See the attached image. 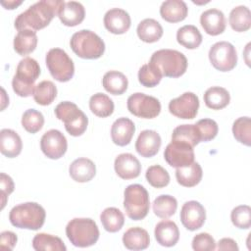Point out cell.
<instances>
[{"label":"cell","instance_id":"1","mask_svg":"<svg viewBox=\"0 0 251 251\" xmlns=\"http://www.w3.org/2000/svg\"><path fill=\"white\" fill-rule=\"evenodd\" d=\"M63 3L62 0H41L34 3L16 18L15 27L19 31L25 28L35 31L46 27L58 15Z\"/></svg>","mask_w":251,"mask_h":251},{"label":"cell","instance_id":"2","mask_svg":"<svg viewBox=\"0 0 251 251\" xmlns=\"http://www.w3.org/2000/svg\"><path fill=\"white\" fill-rule=\"evenodd\" d=\"M40 75V67L36 60L30 57L22 59L12 79V87L15 93L21 97L33 95L36 85L34 82Z\"/></svg>","mask_w":251,"mask_h":251},{"label":"cell","instance_id":"3","mask_svg":"<svg viewBox=\"0 0 251 251\" xmlns=\"http://www.w3.org/2000/svg\"><path fill=\"white\" fill-rule=\"evenodd\" d=\"M46 218L44 208L35 202H25L13 207L9 213L10 223L19 228L37 230Z\"/></svg>","mask_w":251,"mask_h":251},{"label":"cell","instance_id":"4","mask_svg":"<svg viewBox=\"0 0 251 251\" xmlns=\"http://www.w3.org/2000/svg\"><path fill=\"white\" fill-rule=\"evenodd\" d=\"M149 63L163 76L167 77H179L187 69V59L184 54L174 49H160L155 51Z\"/></svg>","mask_w":251,"mask_h":251},{"label":"cell","instance_id":"5","mask_svg":"<svg viewBox=\"0 0 251 251\" xmlns=\"http://www.w3.org/2000/svg\"><path fill=\"white\" fill-rule=\"evenodd\" d=\"M66 235L74 246L89 247L99 238V229L96 223L89 218H75L66 226Z\"/></svg>","mask_w":251,"mask_h":251},{"label":"cell","instance_id":"6","mask_svg":"<svg viewBox=\"0 0 251 251\" xmlns=\"http://www.w3.org/2000/svg\"><path fill=\"white\" fill-rule=\"evenodd\" d=\"M70 45L75 54L82 59H98L105 52L104 41L89 29H81L75 32L71 37Z\"/></svg>","mask_w":251,"mask_h":251},{"label":"cell","instance_id":"7","mask_svg":"<svg viewBox=\"0 0 251 251\" xmlns=\"http://www.w3.org/2000/svg\"><path fill=\"white\" fill-rule=\"evenodd\" d=\"M124 208L126 216L133 221L144 219L150 208L149 193L141 184H130L124 191Z\"/></svg>","mask_w":251,"mask_h":251},{"label":"cell","instance_id":"8","mask_svg":"<svg viewBox=\"0 0 251 251\" xmlns=\"http://www.w3.org/2000/svg\"><path fill=\"white\" fill-rule=\"evenodd\" d=\"M54 112L56 118L64 123L70 135L80 136L86 130L88 118L75 103L70 101L61 102L56 106Z\"/></svg>","mask_w":251,"mask_h":251},{"label":"cell","instance_id":"9","mask_svg":"<svg viewBox=\"0 0 251 251\" xmlns=\"http://www.w3.org/2000/svg\"><path fill=\"white\" fill-rule=\"evenodd\" d=\"M45 63L50 75L60 82H66L73 78L75 65L69 55L61 48L50 49L45 57Z\"/></svg>","mask_w":251,"mask_h":251},{"label":"cell","instance_id":"10","mask_svg":"<svg viewBox=\"0 0 251 251\" xmlns=\"http://www.w3.org/2000/svg\"><path fill=\"white\" fill-rule=\"evenodd\" d=\"M209 60L216 70L229 72L237 64L235 47L227 41L216 42L209 50Z\"/></svg>","mask_w":251,"mask_h":251},{"label":"cell","instance_id":"11","mask_svg":"<svg viewBox=\"0 0 251 251\" xmlns=\"http://www.w3.org/2000/svg\"><path fill=\"white\" fill-rule=\"evenodd\" d=\"M126 105L130 114L142 119L156 118L161 112L160 101L157 98L142 92L131 94L127 98Z\"/></svg>","mask_w":251,"mask_h":251},{"label":"cell","instance_id":"12","mask_svg":"<svg viewBox=\"0 0 251 251\" xmlns=\"http://www.w3.org/2000/svg\"><path fill=\"white\" fill-rule=\"evenodd\" d=\"M164 158L171 167H187L194 162V150L188 143L172 140L164 151Z\"/></svg>","mask_w":251,"mask_h":251},{"label":"cell","instance_id":"13","mask_svg":"<svg viewBox=\"0 0 251 251\" xmlns=\"http://www.w3.org/2000/svg\"><path fill=\"white\" fill-rule=\"evenodd\" d=\"M199 109V98L193 92H184L179 97L172 99L169 111L176 118L183 120L194 119Z\"/></svg>","mask_w":251,"mask_h":251},{"label":"cell","instance_id":"14","mask_svg":"<svg viewBox=\"0 0 251 251\" xmlns=\"http://www.w3.org/2000/svg\"><path fill=\"white\" fill-rule=\"evenodd\" d=\"M40 148L43 154L49 159H60L67 151V138L60 130L50 129L42 135L40 139Z\"/></svg>","mask_w":251,"mask_h":251},{"label":"cell","instance_id":"15","mask_svg":"<svg viewBox=\"0 0 251 251\" xmlns=\"http://www.w3.org/2000/svg\"><path fill=\"white\" fill-rule=\"evenodd\" d=\"M205 220V208L198 201L191 200L182 205L180 210V221L186 229L190 231L199 229L204 225Z\"/></svg>","mask_w":251,"mask_h":251},{"label":"cell","instance_id":"16","mask_svg":"<svg viewBox=\"0 0 251 251\" xmlns=\"http://www.w3.org/2000/svg\"><path fill=\"white\" fill-rule=\"evenodd\" d=\"M103 22L106 29L114 34L126 33L129 29L131 24L128 13L120 8L108 10L104 16Z\"/></svg>","mask_w":251,"mask_h":251},{"label":"cell","instance_id":"17","mask_svg":"<svg viewBox=\"0 0 251 251\" xmlns=\"http://www.w3.org/2000/svg\"><path fill=\"white\" fill-rule=\"evenodd\" d=\"M162 144L160 134L152 129L142 130L135 142V150L144 158H151L155 156Z\"/></svg>","mask_w":251,"mask_h":251},{"label":"cell","instance_id":"18","mask_svg":"<svg viewBox=\"0 0 251 251\" xmlns=\"http://www.w3.org/2000/svg\"><path fill=\"white\" fill-rule=\"evenodd\" d=\"M116 174L123 179L137 177L141 172V165L138 159L130 153H123L117 156L114 163Z\"/></svg>","mask_w":251,"mask_h":251},{"label":"cell","instance_id":"19","mask_svg":"<svg viewBox=\"0 0 251 251\" xmlns=\"http://www.w3.org/2000/svg\"><path fill=\"white\" fill-rule=\"evenodd\" d=\"M200 24L206 33L215 36L225 31L226 21L221 10L208 9L201 14Z\"/></svg>","mask_w":251,"mask_h":251},{"label":"cell","instance_id":"20","mask_svg":"<svg viewBox=\"0 0 251 251\" xmlns=\"http://www.w3.org/2000/svg\"><path fill=\"white\" fill-rule=\"evenodd\" d=\"M61 23L67 26H75L82 23L85 17V10L81 3L69 1L62 4L57 15Z\"/></svg>","mask_w":251,"mask_h":251},{"label":"cell","instance_id":"21","mask_svg":"<svg viewBox=\"0 0 251 251\" xmlns=\"http://www.w3.org/2000/svg\"><path fill=\"white\" fill-rule=\"evenodd\" d=\"M135 131L133 122L128 118L117 119L111 127L112 141L118 146H126L130 143Z\"/></svg>","mask_w":251,"mask_h":251},{"label":"cell","instance_id":"22","mask_svg":"<svg viewBox=\"0 0 251 251\" xmlns=\"http://www.w3.org/2000/svg\"><path fill=\"white\" fill-rule=\"evenodd\" d=\"M157 242L165 247L175 246L179 239V230L175 222L164 220L159 222L154 230Z\"/></svg>","mask_w":251,"mask_h":251},{"label":"cell","instance_id":"23","mask_svg":"<svg viewBox=\"0 0 251 251\" xmlns=\"http://www.w3.org/2000/svg\"><path fill=\"white\" fill-rule=\"evenodd\" d=\"M69 173L75 181L87 182L95 176L96 166L88 158H77L70 165Z\"/></svg>","mask_w":251,"mask_h":251},{"label":"cell","instance_id":"24","mask_svg":"<svg viewBox=\"0 0 251 251\" xmlns=\"http://www.w3.org/2000/svg\"><path fill=\"white\" fill-rule=\"evenodd\" d=\"M22 148V139L15 130L3 128L0 131V151L4 156L15 158L21 154Z\"/></svg>","mask_w":251,"mask_h":251},{"label":"cell","instance_id":"25","mask_svg":"<svg viewBox=\"0 0 251 251\" xmlns=\"http://www.w3.org/2000/svg\"><path fill=\"white\" fill-rule=\"evenodd\" d=\"M188 13L185 2L181 0H167L160 7V15L163 20L169 23H178L183 21Z\"/></svg>","mask_w":251,"mask_h":251},{"label":"cell","instance_id":"26","mask_svg":"<svg viewBox=\"0 0 251 251\" xmlns=\"http://www.w3.org/2000/svg\"><path fill=\"white\" fill-rule=\"evenodd\" d=\"M123 243L129 250H143L150 244V237L142 227L134 226L128 228L123 235Z\"/></svg>","mask_w":251,"mask_h":251},{"label":"cell","instance_id":"27","mask_svg":"<svg viewBox=\"0 0 251 251\" xmlns=\"http://www.w3.org/2000/svg\"><path fill=\"white\" fill-rule=\"evenodd\" d=\"M202 168L197 162H193L187 167L176 168V177L177 182L184 187H193L202 179Z\"/></svg>","mask_w":251,"mask_h":251},{"label":"cell","instance_id":"28","mask_svg":"<svg viewBox=\"0 0 251 251\" xmlns=\"http://www.w3.org/2000/svg\"><path fill=\"white\" fill-rule=\"evenodd\" d=\"M37 35L34 30L25 28L18 31L14 38V49L21 55L25 56L33 52L37 46Z\"/></svg>","mask_w":251,"mask_h":251},{"label":"cell","instance_id":"29","mask_svg":"<svg viewBox=\"0 0 251 251\" xmlns=\"http://www.w3.org/2000/svg\"><path fill=\"white\" fill-rule=\"evenodd\" d=\"M138 37L146 43H153L158 41L163 35V27L161 24L154 19H144L141 21L136 28Z\"/></svg>","mask_w":251,"mask_h":251},{"label":"cell","instance_id":"30","mask_svg":"<svg viewBox=\"0 0 251 251\" xmlns=\"http://www.w3.org/2000/svg\"><path fill=\"white\" fill-rule=\"evenodd\" d=\"M102 84L105 90L110 94L121 95L126 91L128 80L123 73L118 71H109L104 75Z\"/></svg>","mask_w":251,"mask_h":251},{"label":"cell","instance_id":"31","mask_svg":"<svg viewBox=\"0 0 251 251\" xmlns=\"http://www.w3.org/2000/svg\"><path fill=\"white\" fill-rule=\"evenodd\" d=\"M229 101V92L221 86H212L204 93L205 105L212 110L224 109L228 105Z\"/></svg>","mask_w":251,"mask_h":251},{"label":"cell","instance_id":"32","mask_svg":"<svg viewBox=\"0 0 251 251\" xmlns=\"http://www.w3.org/2000/svg\"><path fill=\"white\" fill-rule=\"evenodd\" d=\"M231 28L237 32L247 31L251 27V12L248 7L240 5L233 8L228 18Z\"/></svg>","mask_w":251,"mask_h":251},{"label":"cell","instance_id":"33","mask_svg":"<svg viewBox=\"0 0 251 251\" xmlns=\"http://www.w3.org/2000/svg\"><path fill=\"white\" fill-rule=\"evenodd\" d=\"M177 42L187 49H196L202 43V34L193 25H186L176 31Z\"/></svg>","mask_w":251,"mask_h":251},{"label":"cell","instance_id":"34","mask_svg":"<svg viewBox=\"0 0 251 251\" xmlns=\"http://www.w3.org/2000/svg\"><path fill=\"white\" fill-rule=\"evenodd\" d=\"M32 247L36 251H66L63 240L48 233H37L32 239Z\"/></svg>","mask_w":251,"mask_h":251},{"label":"cell","instance_id":"35","mask_svg":"<svg viewBox=\"0 0 251 251\" xmlns=\"http://www.w3.org/2000/svg\"><path fill=\"white\" fill-rule=\"evenodd\" d=\"M114 108L115 105L113 100L104 93L98 92L92 95L89 99V109L95 116L99 118L111 116L114 112Z\"/></svg>","mask_w":251,"mask_h":251},{"label":"cell","instance_id":"36","mask_svg":"<svg viewBox=\"0 0 251 251\" xmlns=\"http://www.w3.org/2000/svg\"><path fill=\"white\" fill-rule=\"evenodd\" d=\"M100 221L105 230L109 232H117L123 227L125 217L122 211L118 208L108 207L101 213Z\"/></svg>","mask_w":251,"mask_h":251},{"label":"cell","instance_id":"37","mask_svg":"<svg viewBox=\"0 0 251 251\" xmlns=\"http://www.w3.org/2000/svg\"><path fill=\"white\" fill-rule=\"evenodd\" d=\"M152 208L157 217L161 219H168L176 212L177 201L172 195L162 194L154 200Z\"/></svg>","mask_w":251,"mask_h":251},{"label":"cell","instance_id":"38","mask_svg":"<svg viewBox=\"0 0 251 251\" xmlns=\"http://www.w3.org/2000/svg\"><path fill=\"white\" fill-rule=\"evenodd\" d=\"M172 140L188 143L192 147L201 142L200 134L196 125H180L176 126L172 133Z\"/></svg>","mask_w":251,"mask_h":251},{"label":"cell","instance_id":"39","mask_svg":"<svg viewBox=\"0 0 251 251\" xmlns=\"http://www.w3.org/2000/svg\"><path fill=\"white\" fill-rule=\"evenodd\" d=\"M57 96V87L50 80H43L39 82L34 90L33 99L34 101L41 105L47 106L50 105Z\"/></svg>","mask_w":251,"mask_h":251},{"label":"cell","instance_id":"40","mask_svg":"<svg viewBox=\"0 0 251 251\" xmlns=\"http://www.w3.org/2000/svg\"><path fill=\"white\" fill-rule=\"evenodd\" d=\"M232 133L234 138L246 145L251 144V120L249 117H240L232 125Z\"/></svg>","mask_w":251,"mask_h":251},{"label":"cell","instance_id":"41","mask_svg":"<svg viewBox=\"0 0 251 251\" xmlns=\"http://www.w3.org/2000/svg\"><path fill=\"white\" fill-rule=\"evenodd\" d=\"M148 183L155 188H163L170 182V175L166 169L160 165L149 167L145 173Z\"/></svg>","mask_w":251,"mask_h":251},{"label":"cell","instance_id":"42","mask_svg":"<svg viewBox=\"0 0 251 251\" xmlns=\"http://www.w3.org/2000/svg\"><path fill=\"white\" fill-rule=\"evenodd\" d=\"M43 125L44 117L35 109H28L22 116V126L29 133H36L43 127Z\"/></svg>","mask_w":251,"mask_h":251},{"label":"cell","instance_id":"43","mask_svg":"<svg viewBox=\"0 0 251 251\" xmlns=\"http://www.w3.org/2000/svg\"><path fill=\"white\" fill-rule=\"evenodd\" d=\"M163 75L150 63L144 64L138 71V80L145 87H154L158 85Z\"/></svg>","mask_w":251,"mask_h":251},{"label":"cell","instance_id":"44","mask_svg":"<svg viewBox=\"0 0 251 251\" xmlns=\"http://www.w3.org/2000/svg\"><path fill=\"white\" fill-rule=\"evenodd\" d=\"M230 219L236 227L248 229L251 226V208L248 205H239L233 208Z\"/></svg>","mask_w":251,"mask_h":251},{"label":"cell","instance_id":"45","mask_svg":"<svg viewBox=\"0 0 251 251\" xmlns=\"http://www.w3.org/2000/svg\"><path fill=\"white\" fill-rule=\"evenodd\" d=\"M197 129L200 134L201 141L207 142L214 139L219 131L218 124L212 119H202L199 120L196 124Z\"/></svg>","mask_w":251,"mask_h":251},{"label":"cell","instance_id":"46","mask_svg":"<svg viewBox=\"0 0 251 251\" xmlns=\"http://www.w3.org/2000/svg\"><path fill=\"white\" fill-rule=\"evenodd\" d=\"M192 248L195 251H212L216 249V241L207 232L196 234L191 242Z\"/></svg>","mask_w":251,"mask_h":251},{"label":"cell","instance_id":"47","mask_svg":"<svg viewBox=\"0 0 251 251\" xmlns=\"http://www.w3.org/2000/svg\"><path fill=\"white\" fill-rule=\"evenodd\" d=\"M14 181L8 175L1 173L0 175V188H1V198H2V209L5 207L7 197L14 191Z\"/></svg>","mask_w":251,"mask_h":251},{"label":"cell","instance_id":"48","mask_svg":"<svg viewBox=\"0 0 251 251\" xmlns=\"http://www.w3.org/2000/svg\"><path fill=\"white\" fill-rule=\"evenodd\" d=\"M18 237L16 233L13 231L5 230L2 231L0 234V247L1 249H6V250H13L16 243H17Z\"/></svg>","mask_w":251,"mask_h":251},{"label":"cell","instance_id":"49","mask_svg":"<svg viewBox=\"0 0 251 251\" xmlns=\"http://www.w3.org/2000/svg\"><path fill=\"white\" fill-rule=\"evenodd\" d=\"M218 250L222 251V250H231V251H238V246L237 243L232 239V238H222L219 240V242L217 243V247Z\"/></svg>","mask_w":251,"mask_h":251},{"label":"cell","instance_id":"50","mask_svg":"<svg viewBox=\"0 0 251 251\" xmlns=\"http://www.w3.org/2000/svg\"><path fill=\"white\" fill-rule=\"evenodd\" d=\"M23 3V1H1V5L5 8V9H9V10H13L15 8H17L18 6H20Z\"/></svg>","mask_w":251,"mask_h":251},{"label":"cell","instance_id":"51","mask_svg":"<svg viewBox=\"0 0 251 251\" xmlns=\"http://www.w3.org/2000/svg\"><path fill=\"white\" fill-rule=\"evenodd\" d=\"M1 90H2V107H1V111H3L5 109V107H6V105L9 104V100H5L4 99V97H6V93H5V90H4L3 87L1 88Z\"/></svg>","mask_w":251,"mask_h":251}]
</instances>
